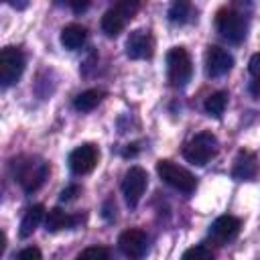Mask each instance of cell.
Returning <instances> with one entry per match:
<instances>
[{"instance_id": "4", "label": "cell", "mask_w": 260, "mask_h": 260, "mask_svg": "<svg viewBox=\"0 0 260 260\" xmlns=\"http://www.w3.org/2000/svg\"><path fill=\"white\" fill-rule=\"evenodd\" d=\"M156 173L167 185H171L173 189H177L181 193H193L195 187H197V179L187 169L175 165L173 160H167V158L158 160L156 162Z\"/></svg>"}, {"instance_id": "2", "label": "cell", "mask_w": 260, "mask_h": 260, "mask_svg": "<svg viewBox=\"0 0 260 260\" xmlns=\"http://www.w3.org/2000/svg\"><path fill=\"white\" fill-rule=\"evenodd\" d=\"M215 28L221 35V39H225L232 45H238L246 39L248 20L240 10L225 6V8L217 10V14H215Z\"/></svg>"}, {"instance_id": "26", "label": "cell", "mask_w": 260, "mask_h": 260, "mask_svg": "<svg viewBox=\"0 0 260 260\" xmlns=\"http://www.w3.org/2000/svg\"><path fill=\"white\" fill-rule=\"evenodd\" d=\"M112 211L116 213V205L112 203V199H108V201H106V205H104V217H106V219H112V217H114V215H112Z\"/></svg>"}, {"instance_id": "11", "label": "cell", "mask_w": 260, "mask_h": 260, "mask_svg": "<svg viewBox=\"0 0 260 260\" xmlns=\"http://www.w3.org/2000/svg\"><path fill=\"white\" fill-rule=\"evenodd\" d=\"M240 228H242V221L236 217V215H219L213 219V223L209 225V238L217 244V246H223L232 240L238 238L240 234Z\"/></svg>"}, {"instance_id": "1", "label": "cell", "mask_w": 260, "mask_h": 260, "mask_svg": "<svg viewBox=\"0 0 260 260\" xmlns=\"http://www.w3.org/2000/svg\"><path fill=\"white\" fill-rule=\"evenodd\" d=\"M14 181L22 187L24 193L37 191L49 177V162L41 156H20L12 162Z\"/></svg>"}, {"instance_id": "25", "label": "cell", "mask_w": 260, "mask_h": 260, "mask_svg": "<svg viewBox=\"0 0 260 260\" xmlns=\"http://www.w3.org/2000/svg\"><path fill=\"white\" fill-rule=\"evenodd\" d=\"M79 193H81V187H79V185H75V183H71V185H67V187L61 191L59 199H61V201H73Z\"/></svg>"}, {"instance_id": "16", "label": "cell", "mask_w": 260, "mask_h": 260, "mask_svg": "<svg viewBox=\"0 0 260 260\" xmlns=\"http://www.w3.org/2000/svg\"><path fill=\"white\" fill-rule=\"evenodd\" d=\"M59 39H61V45L67 51H75V49H79L85 43L87 28L81 26V24H77V22H71V24H67V26L61 28V37Z\"/></svg>"}, {"instance_id": "17", "label": "cell", "mask_w": 260, "mask_h": 260, "mask_svg": "<svg viewBox=\"0 0 260 260\" xmlns=\"http://www.w3.org/2000/svg\"><path fill=\"white\" fill-rule=\"evenodd\" d=\"M45 215H47V213H45V207H43L41 203L28 207L26 213L22 215V221H20V230H18L20 238H28V236L39 228V223L43 221Z\"/></svg>"}, {"instance_id": "19", "label": "cell", "mask_w": 260, "mask_h": 260, "mask_svg": "<svg viewBox=\"0 0 260 260\" xmlns=\"http://www.w3.org/2000/svg\"><path fill=\"white\" fill-rule=\"evenodd\" d=\"M100 102H102V91H98V89H85V91H81V93L75 95L73 108L77 112H91Z\"/></svg>"}, {"instance_id": "6", "label": "cell", "mask_w": 260, "mask_h": 260, "mask_svg": "<svg viewBox=\"0 0 260 260\" xmlns=\"http://www.w3.org/2000/svg\"><path fill=\"white\" fill-rule=\"evenodd\" d=\"M167 71H169V81L175 87H183L191 75H193V63L189 53L183 47H173L167 53Z\"/></svg>"}, {"instance_id": "20", "label": "cell", "mask_w": 260, "mask_h": 260, "mask_svg": "<svg viewBox=\"0 0 260 260\" xmlns=\"http://www.w3.org/2000/svg\"><path fill=\"white\" fill-rule=\"evenodd\" d=\"M225 106H228V93H225V91H213V93H209V95L205 98V102H203V110H205L209 116H213V118H219V116L223 114Z\"/></svg>"}, {"instance_id": "3", "label": "cell", "mask_w": 260, "mask_h": 260, "mask_svg": "<svg viewBox=\"0 0 260 260\" xmlns=\"http://www.w3.org/2000/svg\"><path fill=\"white\" fill-rule=\"evenodd\" d=\"M219 150V142L211 132H197L185 146H183V156L187 162L203 167L207 165Z\"/></svg>"}, {"instance_id": "13", "label": "cell", "mask_w": 260, "mask_h": 260, "mask_svg": "<svg viewBox=\"0 0 260 260\" xmlns=\"http://www.w3.org/2000/svg\"><path fill=\"white\" fill-rule=\"evenodd\" d=\"M234 67V57L221 47H207L205 51V71L209 77H221Z\"/></svg>"}, {"instance_id": "9", "label": "cell", "mask_w": 260, "mask_h": 260, "mask_svg": "<svg viewBox=\"0 0 260 260\" xmlns=\"http://www.w3.org/2000/svg\"><path fill=\"white\" fill-rule=\"evenodd\" d=\"M118 248L128 260H142L148 250V236L144 230L138 228L126 230L118 238Z\"/></svg>"}, {"instance_id": "15", "label": "cell", "mask_w": 260, "mask_h": 260, "mask_svg": "<svg viewBox=\"0 0 260 260\" xmlns=\"http://www.w3.org/2000/svg\"><path fill=\"white\" fill-rule=\"evenodd\" d=\"M77 221H79V217L69 215V213L63 211L61 207H53V209H49L47 215H45V228H47V232L69 230V228H75Z\"/></svg>"}, {"instance_id": "24", "label": "cell", "mask_w": 260, "mask_h": 260, "mask_svg": "<svg viewBox=\"0 0 260 260\" xmlns=\"http://www.w3.org/2000/svg\"><path fill=\"white\" fill-rule=\"evenodd\" d=\"M16 260H43V254L39 248L35 246H28V248H22L16 256Z\"/></svg>"}, {"instance_id": "12", "label": "cell", "mask_w": 260, "mask_h": 260, "mask_svg": "<svg viewBox=\"0 0 260 260\" xmlns=\"http://www.w3.org/2000/svg\"><path fill=\"white\" fill-rule=\"evenodd\" d=\"M154 53V41L148 30H132L126 39V55L130 59H148Z\"/></svg>"}, {"instance_id": "7", "label": "cell", "mask_w": 260, "mask_h": 260, "mask_svg": "<svg viewBox=\"0 0 260 260\" xmlns=\"http://www.w3.org/2000/svg\"><path fill=\"white\" fill-rule=\"evenodd\" d=\"M24 71V55L18 47H4L0 51V83L2 87L14 85Z\"/></svg>"}, {"instance_id": "22", "label": "cell", "mask_w": 260, "mask_h": 260, "mask_svg": "<svg viewBox=\"0 0 260 260\" xmlns=\"http://www.w3.org/2000/svg\"><path fill=\"white\" fill-rule=\"evenodd\" d=\"M213 252L209 246L205 244H197V246H191L189 250H185V254L181 256V260H213Z\"/></svg>"}, {"instance_id": "18", "label": "cell", "mask_w": 260, "mask_h": 260, "mask_svg": "<svg viewBox=\"0 0 260 260\" xmlns=\"http://www.w3.org/2000/svg\"><path fill=\"white\" fill-rule=\"evenodd\" d=\"M169 20L173 24H185L193 20V6L185 0H177L169 6Z\"/></svg>"}, {"instance_id": "23", "label": "cell", "mask_w": 260, "mask_h": 260, "mask_svg": "<svg viewBox=\"0 0 260 260\" xmlns=\"http://www.w3.org/2000/svg\"><path fill=\"white\" fill-rule=\"evenodd\" d=\"M75 260H112V258H110V250L108 248H104V246H89L81 254H77Z\"/></svg>"}, {"instance_id": "14", "label": "cell", "mask_w": 260, "mask_h": 260, "mask_svg": "<svg viewBox=\"0 0 260 260\" xmlns=\"http://www.w3.org/2000/svg\"><path fill=\"white\" fill-rule=\"evenodd\" d=\"M258 173V158L250 150H240L234 158V169L232 177L238 181H252Z\"/></svg>"}, {"instance_id": "27", "label": "cell", "mask_w": 260, "mask_h": 260, "mask_svg": "<svg viewBox=\"0 0 260 260\" xmlns=\"http://www.w3.org/2000/svg\"><path fill=\"white\" fill-rule=\"evenodd\" d=\"M69 6H71L75 12H81V10H85V8L89 6V2H71Z\"/></svg>"}, {"instance_id": "5", "label": "cell", "mask_w": 260, "mask_h": 260, "mask_svg": "<svg viewBox=\"0 0 260 260\" xmlns=\"http://www.w3.org/2000/svg\"><path fill=\"white\" fill-rule=\"evenodd\" d=\"M138 10V2H128V0H124V2H118V4H114L110 10H106L104 12V16H102V30H104V35L106 37H118L122 30H124V26H126V22L132 18V14Z\"/></svg>"}, {"instance_id": "21", "label": "cell", "mask_w": 260, "mask_h": 260, "mask_svg": "<svg viewBox=\"0 0 260 260\" xmlns=\"http://www.w3.org/2000/svg\"><path fill=\"white\" fill-rule=\"evenodd\" d=\"M248 71L252 75V83H250V91L260 98V53L252 55L250 57V63H248Z\"/></svg>"}, {"instance_id": "10", "label": "cell", "mask_w": 260, "mask_h": 260, "mask_svg": "<svg viewBox=\"0 0 260 260\" xmlns=\"http://www.w3.org/2000/svg\"><path fill=\"white\" fill-rule=\"evenodd\" d=\"M98 156H100L98 148L91 142H85V144H79L77 148H73L69 152L67 162H69L71 173H75V175H87V173H91L95 169Z\"/></svg>"}, {"instance_id": "8", "label": "cell", "mask_w": 260, "mask_h": 260, "mask_svg": "<svg viewBox=\"0 0 260 260\" xmlns=\"http://www.w3.org/2000/svg\"><path fill=\"white\" fill-rule=\"evenodd\" d=\"M148 185V175L142 167H130L122 179V193L130 207H136Z\"/></svg>"}]
</instances>
